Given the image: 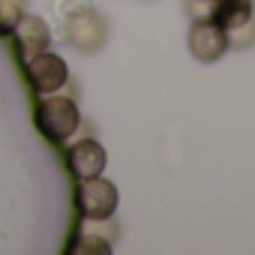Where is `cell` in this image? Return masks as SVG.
<instances>
[{
    "instance_id": "obj_1",
    "label": "cell",
    "mask_w": 255,
    "mask_h": 255,
    "mask_svg": "<svg viewBox=\"0 0 255 255\" xmlns=\"http://www.w3.org/2000/svg\"><path fill=\"white\" fill-rule=\"evenodd\" d=\"M36 126L48 141H66L81 126V111L69 96H45L36 108Z\"/></svg>"
},
{
    "instance_id": "obj_2",
    "label": "cell",
    "mask_w": 255,
    "mask_h": 255,
    "mask_svg": "<svg viewBox=\"0 0 255 255\" xmlns=\"http://www.w3.org/2000/svg\"><path fill=\"white\" fill-rule=\"evenodd\" d=\"M66 42L75 48V51H84V54H90V51H99L102 45H105V39H108V24H105V18L96 12V9H90V6H84V9H75V12H69L66 15Z\"/></svg>"
},
{
    "instance_id": "obj_3",
    "label": "cell",
    "mask_w": 255,
    "mask_h": 255,
    "mask_svg": "<svg viewBox=\"0 0 255 255\" xmlns=\"http://www.w3.org/2000/svg\"><path fill=\"white\" fill-rule=\"evenodd\" d=\"M24 72H27V81L36 93H57L66 81H69V66L60 54H51L48 48L45 51H36L24 60Z\"/></svg>"
},
{
    "instance_id": "obj_4",
    "label": "cell",
    "mask_w": 255,
    "mask_h": 255,
    "mask_svg": "<svg viewBox=\"0 0 255 255\" xmlns=\"http://www.w3.org/2000/svg\"><path fill=\"white\" fill-rule=\"evenodd\" d=\"M78 210L84 219H108L117 210V186L102 174L78 183Z\"/></svg>"
},
{
    "instance_id": "obj_5",
    "label": "cell",
    "mask_w": 255,
    "mask_h": 255,
    "mask_svg": "<svg viewBox=\"0 0 255 255\" xmlns=\"http://www.w3.org/2000/svg\"><path fill=\"white\" fill-rule=\"evenodd\" d=\"M189 51L201 63H213L228 51V36L216 21H192L189 27Z\"/></svg>"
},
{
    "instance_id": "obj_6",
    "label": "cell",
    "mask_w": 255,
    "mask_h": 255,
    "mask_svg": "<svg viewBox=\"0 0 255 255\" xmlns=\"http://www.w3.org/2000/svg\"><path fill=\"white\" fill-rule=\"evenodd\" d=\"M66 162H69L72 174H75L78 180H84V177H96V174H102L108 156H105V147H102L96 138H78V141L69 144V150H66Z\"/></svg>"
},
{
    "instance_id": "obj_7",
    "label": "cell",
    "mask_w": 255,
    "mask_h": 255,
    "mask_svg": "<svg viewBox=\"0 0 255 255\" xmlns=\"http://www.w3.org/2000/svg\"><path fill=\"white\" fill-rule=\"evenodd\" d=\"M15 39H18V45H21V54H24V60L30 57V54H36V51H45L48 45H51V30H48V24H45V18H39V15H21L18 18V24H15Z\"/></svg>"
},
{
    "instance_id": "obj_8",
    "label": "cell",
    "mask_w": 255,
    "mask_h": 255,
    "mask_svg": "<svg viewBox=\"0 0 255 255\" xmlns=\"http://www.w3.org/2000/svg\"><path fill=\"white\" fill-rule=\"evenodd\" d=\"M252 18V0H213V15L210 21H216L222 30L240 27Z\"/></svg>"
},
{
    "instance_id": "obj_9",
    "label": "cell",
    "mask_w": 255,
    "mask_h": 255,
    "mask_svg": "<svg viewBox=\"0 0 255 255\" xmlns=\"http://www.w3.org/2000/svg\"><path fill=\"white\" fill-rule=\"evenodd\" d=\"M27 9V0H0V33H12Z\"/></svg>"
},
{
    "instance_id": "obj_10",
    "label": "cell",
    "mask_w": 255,
    "mask_h": 255,
    "mask_svg": "<svg viewBox=\"0 0 255 255\" xmlns=\"http://www.w3.org/2000/svg\"><path fill=\"white\" fill-rule=\"evenodd\" d=\"M225 36H228V48H246V45H252V42H255V21L249 18L246 24L225 30Z\"/></svg>"
},
{
    "instance_id": "obj_11",
    "label": "cell",
    "mask_w": 255,
    "mask_h": 255,
    "mask_svg": "<svg viewBox=\"0 0 255 255\" xmlns=\"http://www.w3.org/2000/svg\"><path fill=\"white\" fill-rule=\"evenodd\" d=\"M186 15L192 21H210V15H213V0H186Z\"/></svg>"
},
{
    "instance_id": "obj_12",
    "label": "cell",
    "mask_w": 255,
    "mask_h": 255,
    "mask_svg": "<svg viewBox=\"0 0 255 255\" xmlns=\"http://www.w3.org/2000/svg\"><path fill=\"white\" fill-rule=\"evenodd\" d=\"M252 3H255V0H252Z\"/></svg>"
}]
</instances>
